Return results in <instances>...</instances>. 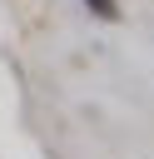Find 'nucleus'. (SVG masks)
Wrapping results in <instances>:
<instances>
[{
	"instance_id": "nucleus-1",
	"label": "nucleus",
	"mask_w": 154,
	"mask_h": 159,
	"mask_svg": "<svg viewBox=\"0 0 154 159\" xmlns=\"http://www.w3.org/2000/svg\"><path fill=\"white\" fill-rule=\"evenodd\" d=\"M89 5H94L99 15H114V5H109V0H89Z\"/></svg>"
}]
</instances>
